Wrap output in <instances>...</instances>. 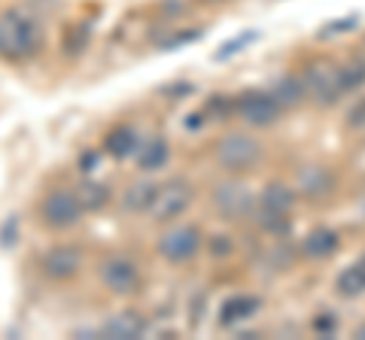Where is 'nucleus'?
<instances>
[{
  "label": "nucleus",
  "mask_w": 365,
  "mask_h": 340,
  "mask_svg": "<svg viewBox=\"0 0 365 340\" xmlns=\"http://www.w3.org/2000/svg\"><path fill=\"white\" fill-rule=\"evenodd\" d=\"M262 307V301L256 294H235L222 304V322L232 325V322H247L250 316H256V310Z\"/></svg>",
  "instance_id": "16"
},
{
  "label": "nucleus",
  "mask_w": 365,
  "mask_h": 340,
  "mask_svg": "<svg viewBox=\"0 0 365 340\" xmlns=\"http://www.w3.org/2000/svg\"><path fill=\"white\" fill-rule=\"evenodd\" d=\"M101 280H104V286L113 292V294H134L140 289V270L131 258H107L104 265H101Z\"/></svg>",
  "instance_id": "9"
},
{
  "label": "nucleus",
  "mask_w": 365,
  "mask_h": 340,
  "mask_svg": "<svg viewBox=\"0 0 365 340\" xmlns=\"http://www.w3.org/2000/svg\"><path fill=\"white\" fill-rule=\"evenodd\" d=\"M302 249H304L307 258H329L338 249V234L332 228H314L304 237Z\"/></svg>",
  "instance_id": "17"
},
{
  "label": "nucleus",
  "mask_w": 365,
  "mask_h": 340,
  "mask_svg": "<svg viewBox=\"0 0 365 340\" xmlns=\"http://www.w3.org/2000/svg\"><path fill=\"white\" fill-rule=\"evenodd\" d=\"M155 188L153 183H137L131 186L128 191H125V201H122V207L128 210V213H150V203L155 198Z\"/></svg>",
  "instance_id": "19"
},
{
  "label": "nucleus",
  "mask_w": 365,
  "mask_h": 340,
  "mask_svg": "<svg viewBox=\"0 0 365 340\" xmlns=\"http://www.w3.org/2000/svg\"><path fill=\"white\" fill-rule=\"evenodd\" d=\"M341 79H344V92H359L365 85V61L362 58H353L341 67Z\"/></svg>",
  "instance_id": "21"
},
{
  "label": "nucleus",
  "mask_w": 365,
  "mask_h": 340,
  "mask_svg": "<svg viewBox=\"0 0 365 340\" xmlns=\"http://www.w3.org/2000/svg\"><path fill=\"white\" fill-rule=\"evenodd\" d=\"M210 4H220V0H210Z\"/></svg>",
  "instance_id": "25"
},
{
  "label": "nucleus",
  "mask_w": 365,
  "mask_h": 340,
  "mask_svg": "<svg viewBox=\"0 0 365 340\" xmlns=\"http://www.w3.org/2000/svg\"><path fill=\"white\" fill-rule=\"evenodd\" d=\"M137 146H140V137H137V131L131 124H119V128H113L104 140V149L113 155V158H128L137 152Z\"/></svg>",
  "instance_id": "15"
},
{
  "label": "nucleus",
  "mask_w": 365,
  "mask_h": 340,
  "mask_svg": "<svg viewBox=\"0 0 365 340\" xmlns=\"http://www.w3.org/2000/svg\"><path fill=\"white\" fill-rule=\"evenodd\" d=\"M83 213H86L83 203H79L76 191H71V188H55L40 203V219L46 228H52V231L73 228V225L83 219Z\"/></svg>",
  "instance_id": "3"
},
{
  "label": "nucleus",
  "mask_w": 365,
  "mask_h": 340,
  "mask_svg": "<svg viewBox=\"0 0 365 340\" xmlns=\"http://www.w3.org/2000/svg\"><path fill=\"white\" fill-rule=\"evenodd\" d=\"M335 289H338L341 298H356V294L365 292V253L350 267L341 270L338 280H335Z\"/></svg>",
  "instance_id": "13"
},
{
  "label": "nucleus",
  "mask_w": 365,
  "mask_h": 340,
  "mask_svg": "<svg viewBox=\"0 0 365 340\" xmlns=\"http://www.w3.org/2000/svg\"><path fill=\"white\" fill-rule=\"evenodd\" d=\"M347 124H350V128H365V97H359L356 104L350 107V112H347Z\"/></svg>",
  "instance_id": "22"
},
{
  "label": "nucleus",
  "mask_w": 365,
  "mask_h": 340,
  "mask_svg": "<svg viewBox=\"0 0 365 340\" xmlns=\"http://www.w3.org/2000/svg\"><path fill=\"white\" fill-rule=\"evenodd\" d=\"M43 46V31L31 16L19 9L0 13V58L6 61H28Z\"/></svg>",
  "instance_id": "1"
},
{
  "label": "nucleus",
  "mask_w": 365,
  "mask_h": 340,
  "mask_svg": "<svg viewBox=\"0 0 365 340\" xmlns=\"http://www.w3.org/2000/svg\"><path fill=\"white\" fill-rule=\"evenodd\" d=\"M146 331V322L140 319L137 313L131 310H125V313H116L113 319L104 325V337H113V340H134V337H140Z\"/></svg>",
  "instance_id": "12"
},
{
  "label": "nucleus",
  "mask_w": 365,
  "mask_h": 340,
  "mask_svg": "<svg viewBox=\"0 0 365 340\" xmlns=\"http://www.w3.org/2000/svg\"><path fill=\"white\" fill-rule=\"evenodd\" d=\"M237 116H241L250 128H271V124H277L283 107L277 104V97L271 92H259V88H250L237 97Z\"/></svg>",
  "instance_id": "5"
},
{
  "label": "nucleus",
  "mask_w": 365,
  "mask_h": 340,
  "mask_svg": "<svg viewBox=\"0 0 365 340\" xmlns=\"http://www.w3.org/2000/svg\"><path fill=\"white\" fill-rule=\"evenodd\" d=\"M83 270V253L76 246H55L43 255V274L52 277V280H71Z\"/></svg>",
  "instance_id": "11"
},
{
  "label": "nucleus",
  "mask_w": 365,
  "mask_h": 340,
  "mask_svg": "<svg viewBox=\"0 0 365 340\" xmlns=\"http://www.w3.org/2000/svg\"><path fill=\"white\" fill-rule=\"evenodd\" d=\"M213 201H216V210L222 213L225 219H247L256 207V198L247 186H237V183H222L216 186L213 191Z\"/></svg>",
  "instance_id": "10"
},
{
  "label": "nucleus",
  "mask_w": 365,
  "mask_h": 340,
  "mask_svg": "<svg viewBox=\"0 0 365 340\" xmlns=\"http://www.w3.org/2000/svg\"><path fill=\"white\" fill-rule=\"evenodd\" d=\"M76 198L83 203V210L91 213V210H101L110 201V188L104 183H91V179H86V183L76 188Z\"/></svg>",
  "instance_id": "20"
},
{
  "label": "nucleus",
  "mask_w": 365,
  "mask_h": 340,
  "mask_svg": "<svg viewBox=\"0 0 365 340\" xmlns=\"http://www.w3.org/2000/svg\"><path fill=\"white\" fill-rule=\"evenodd\" d=\"M356 337H359V340H365V325H359V328H356Z\"/></svg>",
  "instance_id": "24"
},
{
  "label": "nucleus",
  "mask_w": 365,
  "mask_h": 340,
  "mask_svg": "<svg viewBox=\"0 0 365 340\" xmlns=\"http://www.w3.org/2000/svg\"><path fill=\"white\" fill-rule=\"evenodd\" d=\"M292 203H295V195L289 186H280V183L265 186V191L259 198V222L268 231H287V216H289Z\"/></svg>",
  "instance_id": "7"
},
{
  "label": "nucleus",
  "mask_w": 365,
  "mask_h": 340,
  "mask_svg": "<svg viewBox=\"0 0 365 340\" xmlns=\"http://www.w3.org/2000/svg\"><path fill=\"white\" fill-rule=\"evenodd\" d=\"M168 158H170V146L165 137H153V140H146L137 146V164H140V170H158V167H165L168 164Z\"/></svg>",
  "instance_id": "14"
},
{
  "label": "nucleus",
  "mask_w": 365,
  "mask_h": 340,
  "mask_svg": "<svg viewBox=\"0 0 365 340\" xmlns=\"http://www.w3.org/2000/svg\"><path fill=\"white\" fill-rule=\"evenodd\" d=\"M317 328H323V331H332V328H335V319H332V316H319V319H317Z\"/></svg>",
  "instance_id": "23"
},
{
  "label": "nucleus",
  "mask_w": 365,
  "mask_h": 340,
  "mask_svg": "<svg viewBox=\"0 0 365 340\" xmlns=\"http://www.w3.org/2000/svg\"><path fill=\"white\" fill-rule=\"evenodd\" d=\"M259 158H262V146L253 137H247V134H228V137H222L220 146H216V161L225 170H232V174L250 170Z\"/></svg>",
  "instance_id": "6"
},
{
  "label": "nucleus",
  "mask_w": 365,
  "mask_h": 340,
  "mask_svg": "<svg viewBox=\"0 0 365 340\" xmlns=\"http://www.w3.org/2000/svg\"><path fill=\"white\" fill-rule=\"evenodd\" d=\"M304 88H307V95H311L317 104H338L341 97H344V79H341V67L332 64V61H314V64H307V70H304Z\"/></svg>",
  "instance_id": "2"
},
{
  "label": "nucleus",
  "mask_w": 365,
  "mask_h": 340,
  "mask_svg": "<svg viewBox=\"0 0 365 340\" xmlns=\"http://www.w3.org/2000/svg\"><path fill=\"white\" fill-rule=\"evenodd\" d=\"M201 243H204V237L195 225H177V228H170L158 237V253L168 262L182 265V262H192L201 253Z\"/></svg>",
  "instance_id": "8"
},
{
  "label": "nucleus",
  "mask_w": 365,
  "mask_h": 340,
  "mask_svg": "<svg viewBox=\"0 0 365 340\" xmlns=\"http://www.w3.org/2000/svg\"><path fill=\"white\" fill-rule=\"evenodd\" d=\"M192 198H195V191H192L186 179H168V183L155 188V198L150 203V216L155 222H170L189 210Z\"/></svg>",
  "instance_id": "4"
},
{
  "label": "nucleus",
  "mask_w": 365,
  "mask_h": 340,
  "mask_svg": "<svg viewBox=\"0 0 365 340\" xmlns=\"http://www.w3.org/2000/svg\"><path fill=\"white\" fill-rule=\"evenodd\" d=\"M271 95L277 97V104H280V107H299L302 100H304V95H307L304 79H302V76H283Z\"/></svg>",
  "instance_id": "18"
}]
</instances>
